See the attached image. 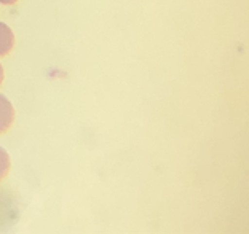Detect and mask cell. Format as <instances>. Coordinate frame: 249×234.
I'll return each mask as SVG.
<instances>
[{"label": "cell", "instance_id": "277c9868", "mask_svg": "<svg viewBox=\"0 0 249 234\" xmlns=\"http://www.w3.org/2000/svg\"><path fill=\"white\" fill-rule=\"evenodd\" d=\"M16 2H19V0H0L2 5H15Z\"/></svg>", "mask_w": 249, "mask_h": 234}, {"label": "cell", "instance_id": "7a4b0ae2", "mask_svg": "<svg viewBox=\"0 0 249 234\" xmlns=\"http://www.w3.org/2000/svg\"><path fill=\"white\" fill-rule=\"evenodd\" d=\"M15 48V33L11 27L0 21V58L8 56Z\"/></svg>", "mask_w": 249, "mask_h": 234}, {"label": "cell", "instance_id": "6da1fadb", "mask_svg": "<svg viewBox=\"0 0 249 234\" xmlns=\"http://www.w3.org/2000/svg\"><path fill=\"white\" fill-rule=\"evenodd\" d=\"M15 107L13 104L5 98L3 94H0V134L8 133L15 123Z\"/></svg>", "mask_w": 249, "mask_h": 234}, {"label": "cell", "instance_id": "5b68a950", "mask_svg": "<svg viewBox=\"0 0 249 234\" xmlns=\"http://www.w3.org/2000/svg\"><path fill=\"white\" fill-rule=\"evenodd\" d=\"M2 82H3V67L0 64V84H2Z\"/></svg>", "mask_w": 249, "mask_h": 234}, {"label": "cell", "instance_id": "3957f363", "mask_svg": "<svg viewBox=\"0 0 249 234\" xmlns=\"http://www.w3.org/2000/svg\"><path fill=\"white\" fill-rule=\"evenodd\" d=\"M10 170H11V158L7 153V150H3L0 147V182L7 179Z\"/></svg>", "mask_w": 249, "mask_h": 234}]
</instances>
